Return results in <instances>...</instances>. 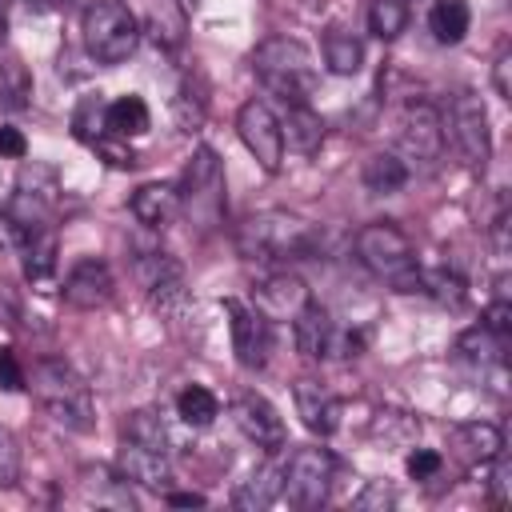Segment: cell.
Here are the masks:
<instances>
[{
  "instance_id": "6da1fadb",
  "label": "cell",
  "mask_w": 512,
  "mask_h": 512,
  "mask_svg": "<svg viewBox=\"0 0 512 512\" xmlns=\"http://www.w3.org/2000/svg\"><path fill=\"white\" fill-rule=\"evenodd\" d=\"M24 388L52 416V424H60L68 432H92L96 428L92 388H88V380L72 364H64V360H36Z\"/></svg>"
},
{
  "instance_id": "7a4b0ae2",
  "label": "cell",
  "mask_w": 512,
  "mask_h": 512,
  "mask_svg": "<svg viewBox=\"0 0 512 512\" xmlns=\"http://www.w3.org/2000/svg\"><path fill=\"white\" fill-rule=\"evenodd\" d=\"M352 248H356V260H360L372 276L388 280L396 292H416V288H420L416 248H412V240H408V232H404L400 224H392V220H372V224H364V228L356 232Z\"/></svg>"
},
{
  "instance_id": "3957f363",
  "label": "cell",
  "mask_w": 512,
  "mask_h": 512,
  "mask_svg": "<svg viewBox=\"0 0 512 512\" xmlns=\"http://www.w3.org/2000/svg\"><path fill=\"white\" fill-rule=\"evenodd\" d=\"M252 72L260 76V84L276 96H284L288 104H304L316 88V60L308 52V44L292 40V36H268L252 48Z\"/></svg>"
},
{
  "instance_id": "277c9868",
  "label": "cell",
  "mask_w": 512,
  "mask_h": 512,
  "mask_svg": "<svg viewBox=\"0 0 512 512\" xmlns=\"http://www.w3.org/2000/svg\"><path fill=\"white\" fill-rule=\"evenodd\" d=\"M236 248L248 260H300L316 248V232L296 212L268 208V212H256L240 224Z\"/></svg>"
},
{
  "instance_id": "5b68a950",
  "label": "cell",
  "mask_w": 512,
  "mask_h": 512,
  "mask_svg": "<svg viewBox=\"0 0 512 512\" xmlns=\"http://www.w3.org/2000/svg\"><path fill=\"white\" fill-rule=\"evenodd\" d=\"M80 32H84V48H88V56L96 64H124L144 40L140 16L120 0L88 4L84 20H80Z\"/></svg>"
},
{
  "instance_id": "8992f818",
  "label": "cell",
  "mask_w": 512,
  "mask_h": 512,
  "mask_svg": "<svg viewBox=\"0 0 512 512\" xmlns=\"http://www.w3.org/2000/svg\"><path fill=\"white\" fill-rule=\"evenodd\" d=\"M180 212L188 220H196L200 228H212L220 224L224 216V168H220V156L200 144L188 164H184V176H180Z\"/></svg>"
},
{
  "instance_id": "52a82bcc",
  "label": "cell",
  "mask_w": 512,
  "mask_h": 512,
  "mask_svg": "<svg viewBox=\"0 0 512 512\" xmlns=\"http://www.w3.org/2000/svg\"><path fill=\"white\" fill-rule=\"evenodd\" d=\"M292 340H296V348H300L308 360H348V356H356L360 344H364L360 332L336 324V316H332L324 304H316V300H308V304L292 316Z\"/></svg>"
},
{
  "instance_id": "ba28073f",
  "label": "cell",
  "mask_w": 512,
  "mask_h": 512,
  "mask_svg": "<svg viewBox=\"0 0 512 512\" xmlns=\"http://www.w3.org/2000/svg\"><path fill=\"white\" fill-rule=\"evenodd\" d=\"M440 120H444V136H452L460 160L468 168L484 172L492 160V124H488L484 100L476 92H460V96H452L448 116H440Z\"/></svg>"
},
{
  "instance_id": "9c48e42d",
  "label": "cell",
  "mask_w": 512,
  "mask_h": 512,
  "mask_svg": "<svg viewBox=\"0 0 512 512\" xmlns=\"http://www.w3.org/2000/svg\"><path fill=\"white\" fill-rule=\"evenodd\" d=\"M332 476H336V460L328 448H296L284 464L280 496L292 508H320L332 492Z\"/></svg>"
},
{
  "instance_id": "30bf717a",
  "label": "cell",
  "mask_w": 512,
  "mask_h": 512,
  "mask_svg": "<svg viewBox=\"0 0 512 512\" xmlns=\"http://www.w3.org/2000/svg\"><path fill=\"white\" fill-rule=\"evenodd\" d=\"M236 136L248 148V156L264 172H280L284 164V136H280V116L268 108V100H244L236 112Z\"/></svg>"
},
{
  "instance_id": "8fae6325",
  "label": "cell",
  "mask_w": 512,
  "mask_h": 512,
  "mask_svg": "<svg viewBox=\"0 0 512 512\" xmlns=\"http://www.w3.org/2000/svg\"><path fill=\"white\" fill-rule=\"evenodd\" d=\"M228 416L232 424L264 452H280L284 440H288V428H284V416L276 412L272 400H264L260 392H240L232 404H228Z\"/></svg>"
},
{
  "instance_id": "7c38bea8",
  "label": "cell",
  "mask_w": 512,
  "mask_h": 512,
  "mask_svg": "<svg viewBox=\"0 0 512 512\" xmlns=\"http://www.w3.org/2000/svg\"><path fill=\"white\" fill-rule=\"evenodd\" d=\"M396 144H400V156L416 160V164H428L444 152V120L432 104L416 100L400 112V132H396Z\"/></svg>"
},
{
  "instance_id": "4fadbf2b",
  "label": "cell",
  "mask_w": 512,
  "mask_h": 512,
  "mask_svg": "<svg viewBox=\"0 0 512 512\" xmlns=\"http://www.w3.org/2000/svg\"><path fill=\"white\" fill-rule=\"evenodd\" d=\"M312 296H308V288H304V280L296 276V272H288V268H276V272H268L264 280H256L252 284V308L272 324V320H288L292 324V316L308 304Z\"/></svg>"
},
{
  "instance_id": "5bb4252c",
  "label": "cell",
  "mask_w": 512,
  "mask_h": 512,
  "mask_svg": "<svg viewBox=\"0 0 512 512\" xmlns=\"http://www.w3.org/2000/svg\"><path fill=\"white\" fill-rule=\"evenodd\" d=\"M224 312H228V332H232V352L240 360V368H264L268 360V348H272V336H268V320L244 304V300H224Z\"/></svg>"
},
{
  "instance_id": "9a60e30c",
  "label": "cell",
  "mask_w": 512,
  "mask_h": 512,
  "mask_svg": "<svg viewBox=\"0 0 512 512\" xmlns=\"http://www.w3.org/2000/svg\"><path fill=\"white\" fill-rule=\"evenodd\" d=\"M132 268H136L140 288L148 292V300L160 312H176L184 304V268H180V260H172L168 252H144V256H136Z\"/></svg>"
},
{
  "instance_id": "2e32d148",
  "label": "cell",
  "mask_w": 512,
  "mask_h": 512,
  "mask_svg": "<svg viewBox=\"0 0 512 512\" xmlns=\"http://www.w3.org/2000/svg\"><path fill=\"white\" fill-rule=\"evenodd\" d=\"M64 304L80 308V312H92V308H104L112 296H116V276L104 260L88 256L80 264H72V272L64 276Z\"/></svg>"
},
{
  "instance_id": "e0dca14e",
  "label": "cell",
  "mask_w": 512,
  "mask_h": 512,
  "mask_svg": "<svg viewBox=\"0 0 512 512\" xmlns=\"http://www.w3.org/2000/svg\"><path fill=\"white\" fill-rule=\"evenodd\" d=\"M292 400H296V412L304 420L308 432L316 436H332L340 428V416H344V404L340 396L324 384V380H312V376H300L292 384Z\"/></svg>"
},
{
  "instance_id": "ac0fdd59",
  "label": "cell",
  "mask_w": 512,
  "mask_h": 512,
  "mask_svg": "<svg viewBox=\"0 0 512 512\" xmlns=\"http://www.w3.org/2000/svg\"><path fill=\"white\" fill-rule=\"evenodd\" d=\"M116 472H120V480H132V484H144V488H168L172 484V460H168V452H160L152 444H140L132 436H120Z\"/></svg>"
},
{
  "instance_id": "d6986e66",
  "label": "cell",
  "mask_w": 512,
  "mask_h": 512,
  "mask_svg": "<svg viewBox=\"0 0 512 512\" xmlns=\"http://www.w3.org/2000/svg\"><path fill=\"white\" fill-rule=\"evenodd\" d=\"M504 452V432L488 420H464L452 428V456L468 468H488L492 456Z\"/></svg>"
},
{
  "instance_id": "ffe728a7",
  "label": "cell",
  "mask_w": 512,
  "mask_h": 512,
  "mask_svg": "<svg viewBox=\"0 0 512 512\" xmlns=\"http://www.w3.org/2000/svg\"><path fill=\"white\" fill-rule=\"evenodd\" d=\"M128 208L144 228H168L180 216V188L172 180H148L132 192Z\"/></svg>"
},
{
  "instance_id": "44dd1931",
  "label": "cell",
  "mask_w": 512,
  "mask_h": 512,
  "mask_svg": "<svg viewBox=\"0 0 512 512\" xmlns=\"http://www.w3.org/2000/svg\"><path fill=\"white\" fill-rule=\"evenodd\" d=\"M280 136H284V148H292L300 156H312L324 144V116L308 100L304 104H288L284 116H280Z\"/></svg>"
},
{
  "instance_id": "7402d4cb",
  "label": "cell",
  "mask_w": 512,
  "mask_h": 512,
  "mask_svg": "<svg viewBox=\"0 0 512 512\" xmlns=\"http://www.w3.org/2000/svg\"><path fill=\"white\" fill-rule=\"evenodd\" d=\"M280 488H284V464L272 456L260 468H252L248 480H240V488L232 492V504L244 512H264L268 504L280 500Z\"/></svg>"
},
{
  "instance_id": "603a6c76",
  "label": "cell",
  "mask_w": 512,
  "mask_h": 512,
  "mask_svg": "<svg viewBox=\"0 0 512 512\" xmlns=\"http://www.w3.org/2000/svg\"><path fill=\"white\" fill-rule=\"evenodd\" d=\"M104 128L116 140H136V136H144L152 128V112H148V104L136 92H128V96H116L104 108Z\"/></svg>"
},
{
  "instance_id": "cb8c5ba5",
  "label": "cell",
  "mask_w": 512,
  "mask_h": 512,
  "mask_svg": "<svg viewBox=\"0 0 512 512\" xmlns=\"http://www.w3.org/2000/svg\"><path fill=\"white\" fill-rule=\"evenodd\" d=\"M360 180H364L368 192L392 196V192H400L408 184V160L400 152H372L364 160V168H360Z\"/></svg>"
},
{
  "instance_id": "d4e9b609",
  "label": "cell",
  "mask_w": 512,
  "mask_h": 512,
  "mask_svg": "<svg viewBox=\"0 0 512 512\" xmlns=\"http://www.w3.org/2000/svg\"><path fill=\"white\" fill-rule=\"evenodd\" d=\"M20 264H24V276L28 280H44V276H52V268H56V232L48 228V224H40V228H28L24 236H20Z\"/></svg>"
},
{
  "instance_id": "484cf974",
  "label": "cell",
  "mask_w": 512,
  "mask_h": 512,
  "mask_svg": "<svg viewBox=\"0 0 512 512\" xmlns=\"http://www.w3.org/2000/svg\"><path fill=\"white\" fill-rule=\"evenodd\" d=\"M428 28L440 44H460L472 28V8L468 0H436L428 12Z\"/></svg>"
},
{
  "instance_id": "4316f807",
  "label": "cell",
  "mask_w": 512,
  "mask_h": 512,
  "mask_svg": "<svg viewBox=\"0 0 512 512\" xmlns=\"http://www.w3.org/2000/svg\"><path fill=\"white\" fill-rule=\"evenodd\" d=\"M324 64H328L332 76H356L360 64H364V44H360L352 32L332 28V32L324 36Z\"/></svg>"
},
{
  "instance_id": "83f0119b",
  "label": "cell",
  "mask_w": 512,
  "mask_h": 512,
  "mask_svg": "<svg viewBox=\"0 0 512 512\" xmlns=\"http://www.w3.org/2000/svg\"><path fill=\"white\" fill-rule=\"evenodd\" d=\"M176 416H180L188 428H208V424H216V416H220V400H216L212 388L188 384V388H180V396H176Z\"/></svg>"
},
{
  "instance_id": "f1b7e54d",
  "label": "cell",
  "mask_w": 512,
  "mask_h": 512,
  "mask_svg": "<svg viewBox=\"0 0 512 512\" xmlns=\"http://www.w3.org/2000/svg\"><path fill=\"white\" fill-rule=\"evenodd\" d=\"M416 292L428 296V300H436V304H444V308H460L464 296H468L464 280L456 272H448V268H428V272L420 268V288Z\"/></svg>"
},
{
  "instance_id": "f546056e",
  "label": "cell",
  "mask_w": 512,
  "mask_h": 512,
  "mask_svg": "<svg viewBox=\"0 0 512 512\" xmlns=\"http://www.w3.org/2000/svg\"><path fill=\"white\" fill-rule=\"evenodd\" d=\"M144 32H152L156 44L164 48H176L184 40V12L176 8V0H156L148 8V24H140Z\"/></svg>"
},
{
  "instance_id": "4dcf8cb0",
  "label": "cell",
  "mask_w": 512,
  "mask_h": 512,
  "mask_svg": "<svg viewBox=\"0 0 512 512\" xmlns=\"http://www.w3.org/2000/svg\"><path fill=\"white\" fill-rule=\"evenodd\" d=\"M120 436H132V440L152 444V448H160V452H172L168 428H164V420H160V412H156V408H136V412L124 420Z\"/></svg>"
},
{
  "instance_id": "1f68e13d",
  "label": "cell",
  "mask_w": 512,
  "mask_h": 512,
  "mask_svg": "<svg viewBox=\"0 0 512 512\" xmlns=\"http://www.w3.org/2000/svg\"><path fill=\"white\" fill-rule=\"evenodd\" d=\"M404 28H408V0H372L368 32L376 40H396Z\"/></svg>"
},
{
  "instance_id": "d6a6232c",
  "label": "cell",
  "mask_w": 512,
  "mask_h": 512,
  "mask_svg": "<svg viewBox=\"0 0 512 512\" xmlns=\"http://www.w3.org/2000/svg\"><path fill=\"white\" fill-rule=\"evenodd\" d=\"M0 96H4V108H12V112L24 108L28 96H32V80H28V72H24V64L16 56H8L0 64Z\"/></svg>"
},
{
  "instance_id": "836d02e7",
  "label": "cell",
  "mask_w": 512,
  "mask_h": 512,
  "mask_svg": "<svg viewBox=\"0 0 512 512\" xmlns=\"http://www.w3.org/2000/svg\"><path fill=\"white\" fill-rule=\"evenodd\" d=\"M104 100L100 96H84L80 104H76V112H72V128H76V136L84 140V144H96L108 128H104Z\"/></svg>"
},
{
  "instance_id": "e575fe53",
  "label": "cell",
  "mask_w": 512,
  "mask_h": 512,
  "mask_svg": "<svg viewBox=\"0 0 512 512\" xmlns=\"http://www.w3.org/2000/svg\"><path fill=\"white\" fill-rule=\"evenodd\" d=\"M172 112H176V124H180L184 132L200 128V120H204V92L192 88V80H184L180 92H176V100H172Z\"/></svg>"
},
{
  "instance_id": "d590c367",
  "label": "cell",
  "mask_w": 512,
  "mask_h": 512,
  "mask_svg": "<svg viewBox=\"0 0 512 512\" xmlns=\"http://www.w3.org/2000/svg\"><path fill=\"white\" fill-rule=\"evenodd\" d=\"M372 432H376V436H384V440L408 444V440H416V436H420V424H416L408 412H376Z\"/></svg>"
},
{
  "instance_id": "8d00e7d4",
  "label": "cell",
  "mask_w": 512,
  "mask_h": 512,
  "mask_svg": "<svg viewBox=\"0 0 512 512\" xmlns=\"http://www.w3.org/2000/svg\"><path fill=\"white\" fill-rule=\"evenodd\" d=\"M488 500L496 504V508H508L512 504V464H508V456L500 452V456H492L488 460Z\"/></svg>"
},
{
  "instance_id": "74e56055",
  "label": "cell",
  "mask_w": 512,
  "mask_h": 512,
  "mask_svg": "<svg viewBox=\"0 0 512 512\" xmlns=\"http://www.w3.org/2000/svg\"><path fill=\"white\" fill-rule=\"evenodd\" d=\"M404 468H408L412 480L428 484V480H436L444 472V452H436V448H412L408 460H404Z\"/></svg>"
},
{
  "instance_id": "f35d334b",
  "label": "cell",
  "mask_w": 512,
  "mask_h": 512,
  "mask_svg": "<svg viewBox=\"0 0 512 512\" xmlns=\"http://www.w3.org/2000/svg\"><path fill=\"white\" fill-rule=\"evenodd\" d=\"M20 480V440L12 428L0 424V488H12Z\"/></svg>"
},
{
  "instance_id": "ab89813d",
  "label": "cell",
  "mask_w": 512,
  "mask_h": 512,
  "mask_svg": "<svg viewBox=\"0 0 512 512\" xmlns=\"http://www.w3.org/2000/svg\"><path fill=\"white\" fill-rule=\"evenodd\" d=\"M28 384V372H24V364H20V356H16V348H0V392H20Z\"/></svg>"
},
{
  "instance_id": "60d3db41",
  "label": "cell",
  "mask_w": 512,
  "mask_h": 512,
  "mask_svg": "<svg viewBox=\"0 0 512 512\" xmlns=\"http://www.w3.org/2000/svg\"><path fill=\"white\" fill-rule=\"evenodd\" d=\"M480 324H484V328H488L492 336L508 340V336H512V304L496 296V300H492V304L484 308V320H480Z\"/></svg>"
},
{
  "instance_id": "b9f144b4",
  "label": "cell",
  "mask_w": 512,
  "mask_h": 512,
  "mask_svg": "<svg viewBox=\"0 0 512 512\" xmlns=\"http://www.w3.org/2000/svg\"><path fill=\"white\" fill-rule=\"evenodd\" d=\"M492 84H496L500 100H512V48L508 44H500V52L492 60Z\"/></svg>"
},
{
  "instance_id": "7bdbcfd3",
  "label": "cell",
  "mask_w": 512,
  "mask_h": 512,
  "mask_svg": "<svg viewBox=\"0 0 512 512\" xmlns=\"http://www.w3.org/2000/svg\"><path fill=\"white\" fill-rule=\"evenodd\" d=\"M396 504V492L384 484V480H372L360 496H356V508H392Z\"/></svg>"
},
{
  "instance_id": "ee69618b",
  "label": "cell",
  "mask_w": 512,
  "mask_h": 512,
  "mask_svg": "<svg viewBox=\"0 0 512 512\" xmlns=\"http://www.w3.org/2000/svg\"><path fill=\"white\" fill-rule=\"evenodd\" d=\"M24 152H28V140H24V132L20 128H0V156H8V160H24Z\"/></svg>"
},
{
  "instance_id": "f6af8a7d",
  "label": "cell",
  "mask_w": 512,
  "mask_h": 512,
  "mask_svg": "<svg viewBox=\"0 0 512 512\" xmlns=\"http://www.w3.org/2000/svg\"><path fill=\"white\" fill-rule=\"evenodd\" d=\"M20 236H24V228L12 220V212L4 208L0 212V248H20Z\"/></svg>"
},
{
  "instance_id": "bcb514c9",
  "label": "cell",
  "mask_w": 512,
  "mask_h": 512,
  "mask_svg": "<svg viewBox=\"0 0 512 512\" xmlns=\"http://www.w3.org/2000/svg\"><path fill=\"white\" fill-rule=\"evenodd\" d=\"M164 500H168V504H176V508H200V504H204V496H200V492H168Z\"/></svg>"
},
{
  "instance_id": "7dc6e473",
  "label": "cell",
  "mask_w": 512,
  "mask_h": 512,
  "mask_svg": "<svg viewBox=\"0 0 512 512\" xmlns=\"http://www.w3.org/2000/svg\"><path fill=\"white\" fill-rule=\"evenodd\" d=\"M0 36H4V8H0Z\"/></svg>"
}]
</instances>
